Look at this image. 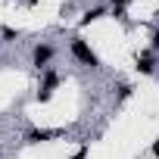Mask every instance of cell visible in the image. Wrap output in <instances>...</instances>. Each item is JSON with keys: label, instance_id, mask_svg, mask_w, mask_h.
I'll list each match as a JSON object with an SVG mask.
<instances>
[{"label": "cell", "instance_id": "277c9868", "mask_svg": "<svg viewBox=\"0 0 159 159\" xmlns=\"http://www.w3.org/2000/svg\"><path fill=\"white\" fill-rule=\"evenodd\" d=\"M59 131H28V143H44V140H50V137H56Z\"/></svg>", "mask_w": 159, "mask_h": 159}, {"label": "cell", "instance_id": "30bf717a", "mask_svg": "<svg viewBox=\"0 0 159 159\" xmlns=\"http://www.w3.org/2000/svg\"><path fill=\"white\" fill-rule=\"evenodd\" d=\"M109 3H116V7H122V3H128V0H109Z\"/></svg>", "mask_w": 159, "mask_h": 159}, {"label": "cell", "instance_id": "52a82bcc", "mask_svg": "<svg viewBox=\"0 0 159 159\" xmlns=\"http://www.w3.org/2000/svg\"><path fill=\"white\" fill-rule=\"evenodd\" d=\"M153 156L159 159V137H156V143H153Z\"/></svg>", "mask_w": 159, "mask_h": 159}, {"label": "cell", "instance_id": "8992f818", "mask_svg": "<svg viewBox=\"0 0 159 159\" xmlns=\"http://www.w3.org/2000/svg\"><path fill=\"white\" fill-rule=\"evenodd\" d=\"M153 66H156V62H153V56H140V59H137V72H143V75H150V72H153Z\"/></svg>", "mask_w": 159, "mask_h": 159}, {"label": "cell", "instance_id": "5b68a950", "mask_svg": "<svg viewBox=\"0 0 159 159\" xmlns=\"http://www.w3.org/2000/svg\"><path fill=\"white\" fill-rule=\"evenodd\" d=\"M100 16H106V10H103V7H94V10H88V13H84V19H81V22H84V25H91V22H97Z\"/></svg>", "mask_w": 159, "mask_h": 159}, {"label": "cell", "instance_id": "9c48e42d", "mask_svg": "<svg viewBox=\"0 0 159 159\" xmlns=\"http://www.w3.org/2000/svg\"><path fill=\"white\" fill-rule=\"evenodd\" d=\"M153 47H159V31H156V34H153Z\"/></svg>", "mask_w": 159, "mask_h": 159}, {"label": "cell", "instance_id": "6da1fadb", "mask_svg": "<svg viewBox=\"0 0 159 159\" xmlns=\"http://www.w3.org/2000/svg\"><path fill=\"white\" fill-rule=\"evenodd\" d=\"M72 53H75V59H81L84 66H100L97 53H94V50H91V47H88L81 38H75V41H72Z\"/></svg>", "mask_w": 159, "mask_h": 159}, {"label": "cell", "instance_id": "ba28073f", "mask_svg": "<svg viewBox=\"0 0 159 159\" xmlns=\"http://www.w3.org/2000/svg\"><path fill=\"white\" fill-rule=\"evenodd\" d=\"M72 159H84V150H78V153H75V156H72Z\"/></svg>", "mask_w": 159, "mask_h": 159}, {"label": "cell", "instance_id": "7a4b0ae2", "mask_svg": "<svg viewBox=\"0 0 159 159\" xmlns=\"http://www.w3.org/2000/svg\"><path fill=\"white\" fill-rule=\"evenodd\" d=\"M56 84H59L56 72H47V78H44V88L38 91V97H41V100H50V97H53V88H56Z\"/></svg>", "mask_w": 159, "mask_h": 159}, {"label": "cell", "instance_id": "3957f363", "mask_svg": "<svg viewBox=\"0 0 159 159\" xmlns=\"http://www.w3.org/2000/svg\"><path fill=\"white\" fill-rule=\"evenodd\" d=\"M50 56H53V47H47V44H38L31 59H34V66L41 69V66H47V62H50Z\"/></svg>", "mask_w": 159, "mask_h": 159}]
</instances>
